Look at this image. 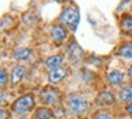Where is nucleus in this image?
I'll return each instance as SVG.
<instances>
[{
	"label": "nucleus",
	"instance_id": "f257e3e1",
	"mask_svg": "<svg viewBox=\"0 0 132 119\" xmlns=\"http://www.w3.org/2000/svg\"><path fill=\"white\" fill-rule=\"evenodd\" d=\"M60 20L64 23L65 26H68L71 31H75L78 27V23H80V13H78L77 8L74 7H68L61 13Z\"/></svg>",
	"mask_w": 132,
	"mask_h": 119
},
{
	"label": "nucleus",
	"instance_id": "f03ea898",
	"mask_svg": "<svg viewBox=\"0 0 132 119\" xmlns=\"http://www.w3.org/2000/svg\"><path fill=\"white\" fill-rule=\"evenodd\" d=\"M68 106L75 113H84L88 109V101L81 95H72L68 101Z\"/></svg>",
	"mask_w": 132,
	"mask_h": 119
},
{
	"label": "nucleus",
	"instance_id": "7ed1b4c3",
	"mask_svg": "<svg viewBox=\"0 0 132 119\" xmlns=\"http://www.w3.org/2000/svg\"><path fill=\"white\" fill-rule=\"evenodd\" d=\"M34 105V101H33V96L31 95H26V96H21L19 98L17 101L13 104V110L17 113H24L27 110H30Z\"/></svg>",
	"mask_w": 132,
	"mask_h": 119
},
{
	"label": "nucleus",
	"instance_id": "20e7f679",
	"mask_svg": "<svg viewBox=\"0 0 132 119\" xmlns=\"http://www.w3.org/2000/svg\"><path fill=\"white\" fill-rule=\"evenodd\" d=\"M40 98L44 104L47 105H54L58 99V91L53 87H47L40 92Z\"/></svg>",
	"mask_w": 132,
	"mask_h": 119
},
{
	"label": "nucleus",
	"instance_id": "39448f33",
	"mask_svg": "<svg viewBox=\"0 0 132 119\" xmlns=\"http://www.w3.org/2000/svg\"><path fill=\"white\" fill-rule=\"evenodd\" d=\"M114 95L111 92H101L100 95L95 99V104L97 105H102V106H106V105H112L114 104Z\"/></svg>",
	"mask_w": 132,
	"mask_h": 119
},
{
	"label": "nucleus",
	"instance_id": "423d86ee",
	"mask_svg": "<svg viewBox=\"0 0 132 119\" xmlns=\"http://www.w3.org/2000/svg\"><path fill=\"white\" fill-rule=\"evenodd\" d=\"M51 37L55 40L57 42H60V41H63L64 38L67 37V31H65V28L64 27H61V26H54V27H51Z\"/></svg>",
	"mask_w": 132,
	"mask_h": 119
},
{
	"label": "nucleus",
	"instance_id": "0eeeda50",
	"mask_svg": "<svg viewBox=\"0 0 132 119\" xmlns=\"http://www.w3.org/2000/svg\"><path fill=\"white\" fill-rule=\"evenodd\" d=\"M63 62V55H53V57H48L46 60V67L48 70L54 71V70H58Z\"/></svg>",
	"mask_w": 132,
	"mask_h": 119
},
{
	"label": "nucleus",
	"instance_id": "6e6552de",
	"mask_svg": "<svg viewBox=\"0 0 132 119\" xmlns=\"http://www.w3.org/2000/svg\"><path fill=\"white\" fill-rule=\"evenodd\" d=\"M67 74V70L65 68H58V70H54L48 74V81L50 82H57L60 79H63Z\"/></svg>",
	"mask_w": 132,
	"mask_h": 119
},
{
	"label": "nucleus",
	"instance_id": "1a4fd4ad",
	"mask_svg": "<svg viewBox=\"0 0 132 119\" xmlns=\"http://www.w3.org/2000/svg\"><path fill=\"white\" fill-rule=\"evenodd\" d=\"M108 81L111 82V84H114V85L121 84V82L123 81L122 72H119V71H111V72L108 74Z\"/></svg>",
	"mask_w": 132,
	"mask_h": 119
},
{
	"label": "nucleus",
	"instance_id": "9d476101",
	"mask_svg": "<svg viewBox=\"0 0 132 119\" xmlns=\"http://www.w3.org/2000/svg\"><path fill=\"white\" fill-rule=\"evenodd\" d=\"M24 74V68L21 67V65H17V67L13 68L12 71V82L13 84H16V82H19L21 79V76H23Z\"/></svg>",
	"mask_w": 132,
	"mask_h": 119
},
{
	"label": "nucleus",
	"instance_id": "9b49d317",
	"mask_svg": "<svg viewBox=\"0 0 132 119\" xmlns=\"http://www.w3.org/2000/svg\"><path fill=\"white\" fill-rule=\"evenodd\" d=\"M119 55L123 57V58H132V42H128V44L122 45L119 48Z\"/></svg>",
	"mask_w": 132,
	"mask_h": 119
},
{
	"label": "nucleus",
	"instance_id": "f8f14e48",
	"mask_svg": "<svg viewBox=\"0 0 132 119\" xmlns=\"http://www.w3.org/2000/svg\"><path fill=\"white\" fill-rule=\"evenodd\" d=\"M119 98L122 101H132V85H128L123 89H121L119 92Z\"/></svg>",
	"mask_w": 132,
	"mask_h": 119
},
{
	"label": "nucleus",
	"instance_id": "ddd939ff",
	"mask_svg": "<svg viewBox=\"0 0 132 119\" xmlns=\"http://www.w3.org/2000/svg\"><path fill=\"white\" fill-rule=\"evenodd\" d=\"M29 55H30L29 48H19V50H16L13 53V57L16 60H26V58H29Z\"/></svg>",
	"mask_w": 132,
	"mask_h": 119
},
{
	"label": "nucleus",
	"instance_id": "4468645a",
	"mask_svg": "<svg viewBox=\"0 0 132 119\" xmlns=\"http://www.w3.org/2000/svg\"><path fill=\"white\" fill-rule=\"evenodd\" d=\"M50 118H51V113L44 108H40L36 112V119H50Z\"/></svg>",
	"mask_w": 132,
	"mask_h": 119
},
{
	"label": "nucleus",
	"instance_id": "2eb2a0df",
	"mask_svg": "<svg viewBox=\"0 0 132 119\" xmlns=\"http://www.w3.org/2000/svg\"><path fill=\"white\" fill-rule=\"evenodd\" d=\"M121 27L126 31H131L132 30V16H125L121 23Z\"/></svg>",
	"mask_w": 132,
	"mask_h": 119
},
{
	"label": "nucleus",
	"instance_id": "dca6fc26",
	"mask_svg": "<svg viewBox=\"0 0 132 119\" xmlns=\"http://www.w3.org/2000/svg\"><path fill=\"white\" fill-rule=\"evenodd\" d=\"M70 54H71L72 57H75V55H81V50H80V47H78L77 44H71L70 45Z\"/></svg>",
	"mask_w": 132,
	"mask_h": 119
},
{
	"label": "nucleus",
	"instance_id": "f3484780",
	"mask_svg": "<svg viewBox=\"0 0 132 119\" xmlns=\"http://www.w3.org/2000/svg\"><path fill=\"white\" fill-rule=\"evenodd\" d=\"M94 119H114L109 113H105V112H102V113H98V115H95V118Z\"/></svg>",
	"mask_w": 132,
	"mask_h": 119
},
{
	"label": "nucleus",
	"instance_id": "a211bd4d",
	"mask_svg": "<svg viewBox=\"0 0 132 119\" xmlns=\"http://www.w3.org/2000/svg\"><path fill=\"white\" fill-rule=\"evenodd\" d=\"M2 85H6V79H7V74H6V71L4 70H2Z\"/></svg>",
	"mask_w": 132,
	"mask_h": 119
},
{
	"label": "nucleus",
	"instance_id": "6ab92c4d",
	"mask_svg": "<svg viewBox=\"0 0 132 119\" xmlns=\"http://www.w3.org/2000/svg\"><path fill=\"white\" fill-rule=\"evenodd\" d=\"M126 112H128V113H129V115H131V116H132V104H129V105H128V106H126Z\"/></svg>",
	"mask_w": 132,
	"mask_h": 119
},
{
	"label": "nucleus",
	"instance_id": "aec40b11",
	"mask_svg": "<svg viewBox=\"0 0 132 119\" xmlns=\"http://www.w3.org/2000/svg\"><path fill=\"white\" fill-rule=\"evenodd\" d=\"M2 119H6V110L2 109Z\"/></svg>",
	"mask_w": 132,
	"mask_h": 119
},
{
	"label": "nucleus",
	"instance_id": "412c9836",
	"mask_svg": "<svg viewBox=\"0 0 132 119\" xmlns=\"http://www.w3.org/2000/svg\"><path fill=\"white\" fill-rule=\"evenodd\" d=\"M128 74H129V76H131V78H132V65H131V67H129V71H128Z\"/></svg>",
	"mask_w": 132,
	"mask_h": 119
}]
</instances>
